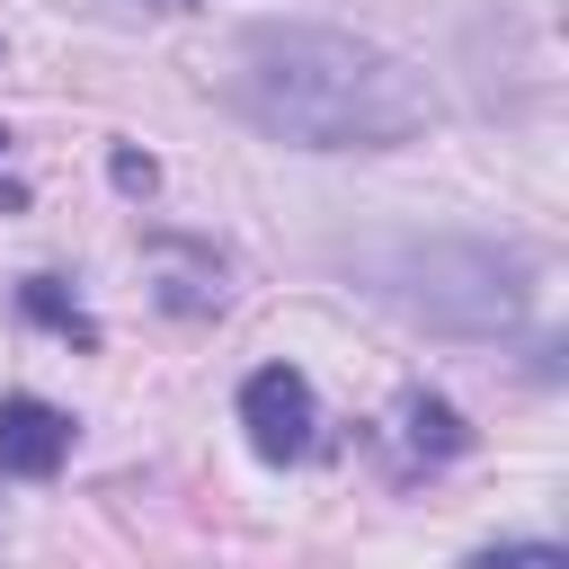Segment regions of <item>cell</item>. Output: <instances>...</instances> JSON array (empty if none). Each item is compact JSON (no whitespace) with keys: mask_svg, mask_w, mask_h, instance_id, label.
<instances>
[{"mask_svg":"<svg viewBox=\"0 0 569 569\" xmlns=\"http://www.w3.org/2000/svg\"><path fill=\"white\" fill-rule=\"evenodd\" d=\"M222 98L258 133L302 142V151H391L436 124L427 71H409L400 53L347 27H249L231 44Z\"/></svg>","mask_w":569,"mask_h":569,"instance_id":"cell-1","label":"cell"},{"mask_svg":"<svg viewBox=\"0 0 569 569\" xmlns=\"http://www.w3.org/2000/svg\"><path fill=\"white\" fill-rule=\"evenodd\" d=\"M240 427H249V445H258L267 462L311 453V382H302L293 365H258V373L240 382Z\"/></svg>","mask_w":569,"mask_h":569,"instance_id":"cell-2","label":"cell"},{"mask_svg":"<svg viewBox=\"0 0 569 569\" xmlns=\"http://www.w3.org/2000/svg\"><path fill=\"white\" fill-rule=\"evenodd\" d=\"M62 453H71V418H62L53 400H36V391H9V400H0V471L53 480Z\"/></svg>","mask_w":569,"mask_h":569,"instance_id":"cell-3","label":"cell"},{"mask_svg":"<svg viewBox=\"0 0 569 569\" xmlns=\"http://www.w3.org/2000/svg\"><path fill=\"white\" fill-rule=\"evenodd\" d=\"M400 436H409V453H427V462H453V453L471 445V427H462L445 400H427V391L400 400Z\"/></svg>","mask_w":569,"mask_h":569,"instance_id":"cell-4","label":"cell"},{"mask_svg":"<svg viewBox=\"0 0 569 569\" xmlns=\"http://www.w3.org/2000/svg\"><path fill=\"white\" fill-rule=\"evenodd\" d=\"M18 302H27V320H44V329H62V338H80V347L98 338V329H89V311H80L53 276H27V284H18Z\"/></svg>","mask_w":569,"mask_h":569,"instance_id":"cell-5","label":"cell"},{"mask_svg":"<svg viewBox=\"0 0 569 569\" xmlns=\"http://www.w3.org/2000/svg\"><path fill=\"white\" fill-rule=\"evenodd\" d=\"M471 569H569L551 542H498V551H480Z\"/></svg>","mask_w":569,"mask_h":569,"instance_id":"cell-6","label":"cell"},{"mask_svg":"<svg viewBox=\"0 0 569 569\" xmlns=\"http://www.w3.org/2000/svg\"><path fill=\"white\" fill-rule=\"evenodd\" d=\"M116 187H151V160L142 151H116Z\"/></svg>","mask_w":569,"mask_h":569,"instance_id":"cell-7","label":"cell"},{"mask_svg":"<svg viewBox=\"0 0 569 569\" xmlns=\"http://www.w3.org/2000/svg\"><path fill=\"white\" fill-rule=\"evenodd\" d=\"M142 9H196V0H142Z\"/></svg>","mask_w":569,"mask_h":569,"instance_id":"cell-8","label":"cell"}]
</instances>
